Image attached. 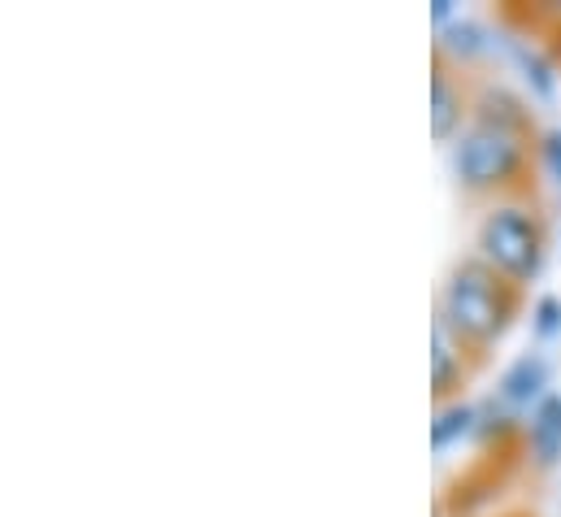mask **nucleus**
Wrapping results in <instances>:
<instances>
[{"instance_id": "1", "label": "nucleus", "mask_w": 561, "mask_h": 517, "mask_svg": "<svg viewBox=\"0 0 561 517\" xmlns=\"http://www.w3.org/2000/svg\"><path fill=\"white\" fill-rule=\"evenodd\" d=\"M540 165V135L523 101L501 88L474 92V114L453 139L457 187L488 200H527V179Z\"/></svg>"}, {"instance_id": "2", "label": "nucleus", "mask_w": 561, "mask_h": 517, "mask_svg": "<svg viewBox=\"0 0 561 517\" xmlns=\"http://www.w3.org/2000/svg\"><path fill=\"white\" fill-rule=\"evenodd\" d=\"M518 313H523V287L479 257H461L448 269L444 287H439V309H435V318L474 357H488L496 348V340H505V331L514 326Z\"/></svg>"}, {"instance_id": "3", "label": "nucleus", "mask_w": 561, "mask_h": 517, "mask_svg": "<svg viewBox=\"0 0 561 517\" xmlns=\"http://www.w3.org/2000/svg\"><path fill=\"white\" fill-rule=\"evenodd\" d=\"M474 249H479L474 257L488 261L496 274L527 287L540 278L545 257H549V222L527 200H501L479 218Z\"/></svg>"}, {"instance_id": "4", "label": "nucleus", "mask_w": 561, "mask_h": 517, "mask_svg": "<svg viewBox=\"0 0 561 517\" xmlns=\"http://www.w3.org/2000/svg\"><path fill=\"white\" fill-rule=\"evenodd\" d=\"M470 114H474V96L466 92L461 70L448 66L444 57H435V74H431V130H435V139L439 143L457 139L470 123Z\"/></svg>"}, {"instance_id": "5", "label": "nucleus", "mask_w": 561, "mask_h": 517, "mask_svg": "<svg viewBox=\"0 0 561 517\" xmlns=\"http://www.w3.org/2000/svg\"><path fill=\"white\" fill-rule=\"evenodd\" d=\"M466 357H474V353L435 318V322H431V391H435L439 404L461 400V383L470 379ZM474 361H483V357H474Z\"/></svg>"}, {"instance_id": "6", "label": "nucleus", "mask_w": 561, "mask_h": 517, "mask_svg": "<svg viewBox=\"0 0 561 517\" xmlns=\"http://www.w3.org/2000/svg\"><path fill=\"white\" fill-rule=\"evenodd\" d=\"M549 379H553V366H549V357L545 353H523V357H514L510 366H505V375H501V383H496V400H501V409H510V413H531L545 395H549Z\"/></svg>"}, {"instance_id": "7", "label": "nucleus", "mask_w": 561, "mask_h": 517, "mask_svg": "<svg viewBox=\"0 0 561 517\" xmlns=\"http://www.w3.org/2000/svg\"><path fill=\"white\" fill-rule=\"evenodd\" d=\"M527 457L536 470L561 466V395L549 391L531 413H527Z\"/></svg>"}, {"instance_id": "8", "label": "nucleus", "mask_w": 561, "mask_h": 517, "mask_svg": "<svg viewBox=\"0 0 561 517\" xmlns=\"http://www.w3.org/2000/svg\"><path fill=\"white\" fill-rule=\"evenodd\" d=\"M439 39H435V57H444L448 66H457V70H466L474 57H483L492 44H488V31L479 26V22H470V18H457V22H448L444 31H435Z\"/></svg>"}, {"instance_id": "9", "label": "nucleus", "mask_w": 561, "mask_h": 517, "mask_svg": "<svg viewBox=\"0 0 561 517\" xmlns=\"http://www.w3.org/2000/svg\"><path fill=\"white\" fill-rule=\"evenodd\" d=\"M466 435H479V409H474L470 400L435 404V422H431V444H435V452H448V448L461 444Z\"/></svg>"}, {"instance_id": "10", "label": "nucleus", "mask_w": 561, "mask_h": 517, "mask_svg": "<svg viewBox=\"0 0 561 517\" xmlns=\"http://www.w3.org/2000/svg\"><path fill=\"white\" fill-rule=\"evenodd\" d=\"M514 61L523 66V79H527V88L540 96V101H553L558 96V66L540 53V48H527V44H514Z\"/></svg>"}, {"instance_id": "11", "label": "nucleus", "mask_w": 561, "mask_h": 517, "mask_svg": "<svg viewBox=\"0 0 561 517\" xmlns=\"http://www.w3.org/2000/svg\"><path fill=\"white\" fill-rule=\"evenodd\" d=\"M531 331H536L540 340H558L561 335V300L558 296H540V300L531 305Z\"/></svg>"}, {"instance_id": "12", "label": "nucleus", "mask_w": 561, "mask_h": 517, "mask_svg": "<svg viewBox=\"0 0 561 517\" xmlns=\"http://www.w3.org/2000/svg\"><path fill=\"white\" fill-rule=\"evenodd\" d=\"M540 170H545V179L561 192V127L540 130Z\"/></svg>"}, {"instance_id": "13", "label": "nucleus", "mask_w": 561, "mask_h": 517, "mask_svg": "<svg viewBox=\"0 0 561 517\" xmlns=\"http://www.w3.org/2000/svg\"><path fill=\"white\" fill-rule=\"evenodd\" d=\"M431 18H435V31H444L453 22V0H435L431 4Z\"/></svg>"}, {"instance_id": "14", "label": "nucleus", "mask_w": 561, "mask_h": 517, "mask_svg": "<svg viewBox=\"0 0 561 517\" xmlns=\"http://www.w3.org/2000/svg\"><path fill=\"white\" fill-rule=\"evenodd\" d=\"M553 57H558V66H561V48H558V53H553Z\"/></svg>"}]
</instances>
